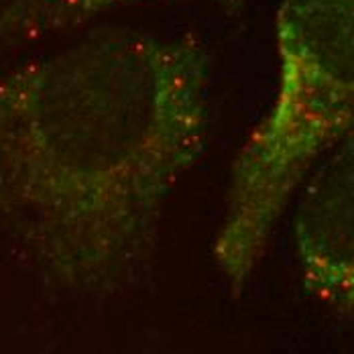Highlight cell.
Returning <instances> with one entry per match:
<instances>
[{"label": "cell", "mask_w": 354, "mask_h": 354, "mask_svg": "<svg viewBox=\"0 0 354 354\" xmlns=\"http://www.w3.org/2000/svg\"><path fill=\"white\" fill-rule=\"evenodd\" d=\"M212 57L100 29L0 77V218L75 291L133 283L206 149Z\"/></svg>", "instance_id": "1"}, {"label": "cell", "mask_w": 354, "mask_h": 354, "mask_svg": "<svg viewBox=\"0 0 354 354\" xmlns=\"http://www.w3.org/2000/svg\"><path fill=\"white\" fill-rule=\"evenodd\" d=\"M279 86L230 171L214 263L239 295L263 261L295 189L353 135L354 0H283Z\"/></svg>", "instance_id": "2"}, {"label": "cell", "mask_w": 354, "mask_h": 354, "mask_svg": "<svg viewBox=\"0 0 354 354\" xmlns=\"http://www.w3.org/2000/svg\"><path fill=\"white\" fill-rule=\"evenodd\" d=\"M293 234L304 289L334 316L353 318V135L332 149L308 176L297 202Z\"/></svg>", "instance_id": "3"}, {"label": "cell", "mask_w": 354, "mask_h": 354, "mask_svg": "<svg viewBox=\"0 0 354 354\" xmlns=\"http://www.w3.org/2000/svg\"><path fill=\"white\" fill-rule=\"evenodd\" d=\"M147 2L161 0H6L0 15V27L6 33L35 39L75 29L116 8ZM212 2L232 4L241 0Z\"/></svg>", "instance_id": "4"}]
</instances>
